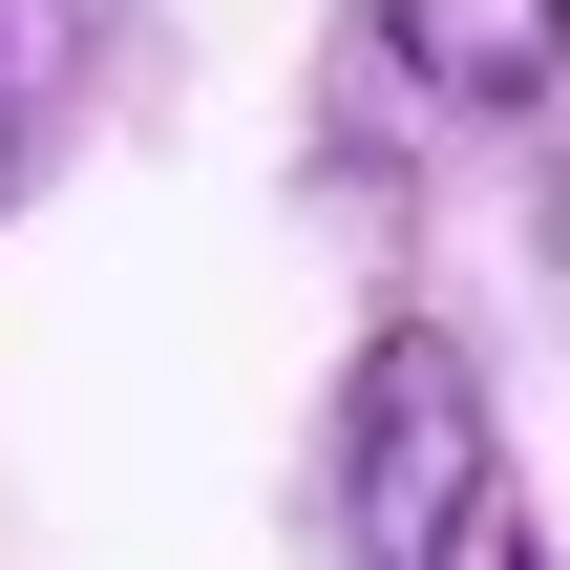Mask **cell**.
I'll use <instances>...</instances> for the list:
<instances>
[{"label": "cell", "mask_w": 570, "mask_h": 570, "mask_svg": "<svg viewBox=\"0 0 570 570\" xmlns=\"http://www.w3.org/2000/svg\"><path fill=\"white\" fill-rule=\"evenodd\" d=\"M317 508H338V570H465L487 508H508V423H487V360L444 317H381L338 360V423H317Z\"/></svg>", "instance_id": "cell-1"}, {"label": "cell", "mask_w": 570, "mask_h": 570, "mask_svg": "<svg viewBox=\"0 0 570 570\" xmlns=\"http://www.w3.org/2000/svg\"><path fill=\"white\" fill-rule=\"evenodd\" d=\"M360 42H381L444 127H529L570 85V0H360Z\"/></svg>", "instance_id": "cell-2"}, {"label": "cell", "mask_w": 570, "mask_h": 570, "mask_svg": "<svg viewBox=\"0 0 570 570\" xmlns=\"http://www.w3.org/2000/svg\"><path fill=\"white\" fill-rule=\"evenodd\" d=\"M0 190H21V63H0Z\"/></svg>", "instance_id": "cell-3"}, {"label": "cell", "mask_w": 570, "mask_h": 570, "mask_svg": "<svg viewBox=\"0 0 570 570\" xmlns=\"http://www.w3.org/2000/svg\"><path fill=\"white\" fill-rule=\"evenodd\" d=\"M487 570H550V550H529V529H508V508H487Z\"/></svg>", "instance_id": "cell-4"}]
</instances>
